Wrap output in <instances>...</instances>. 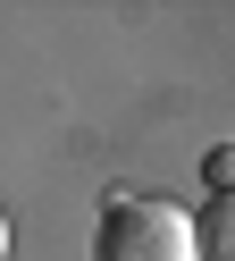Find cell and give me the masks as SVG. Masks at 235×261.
Instances as JSON below:
<instances>
[{
	"instance_id": "obj_2",
	"label": "cell",
	"mask_w": 235,
	"mask_h": 261,
	"mask_svg": "<svg viewBox=\"0 0 235 261\" xmlns=\"http://www.w3.org/2000/svg\"><path fill=\"white\" fill-rule=\"evenodd\" d=\"M201 261H235V186H218L201 211Z\"/></svg>"
},
{
	"instance_id": "obj_3",
	"label": "cell",
	"mask_w": 235,
	"mask_h": 261,
	"mask_svg": "<svg viewBox=\"0 0 235 261\" xmlns=\"http://www.w3.org/2000/svg\"><path fill=\"white\" fill-rule=\"evenodd\" d=\"M0 261H9V211H0Z\"/></svg>"
},
{
	"instance_id": "obj_1",
	"label": "cell",
	"mask_w": 235,
	"mask_h": 261,
	"mask_svg": "<svg viewBox=\"0 0 235 261\" xmlns=\"http://www.w3.org/2000/svg\"><path fill=\"white\" fill-rule=\"evenodd\" d=\"M93 261H201V219L168 194H118L101 211Z\"/></svg>"
}]
</instances>
